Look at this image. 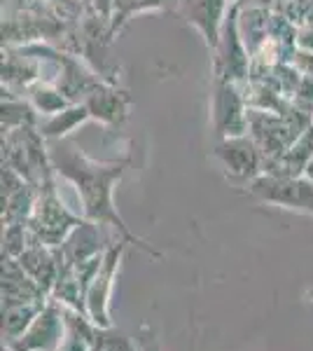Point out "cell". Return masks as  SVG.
Segmentation results:
<instances>
[{
  "instance_id": "cell-1",
  "label": "cell",
  "mask_w": 313,
  "mask_h": 351,
  "mask_svg": "<svg viewBox=\"0 0 313 351\" xmlns=\"http://www.w3.org/2000/svg\"><path fill=\"white\" fill-rule=\"evenodd\" d=\"M47 152H49V164L54 167V171L61 173L66 180H71L75 185L84 206V218L92 220L96 225H110L112 230L119 232V237L127 243H136L143 251L159 258L155 248H150L145 241H140L117 213L112 192H115L117 180L124 173V164L96 162L92 157L84 155L82 150H77L75 145L64 143V141H56L54 145H49Z\"/></svg>"
},
{
  "instance_id": "cell-2",
  "label": "cell",
  "mask_w": 313,
  "mask_h": 351,
  "mask_svg": "<svg viewBox=\"0 0 313 351\" xmlns=\"http://www.w3.org/2000/svg\"><path fill=\"white\" fill-rule=\"evenodd\" d=\"M42 185L45 188L38 195V202H36V206H33V213L26 225L33 239L42 241L45 246L59 248L61 243L68 239V234H71L82 220L77 216H73L64 204H61L49 180Z\"/></svg>"
},
{
  "instance_id": "cell-3",
  "label": "cell",
  "mask_w": 313,
  "mask_h": 351,
  "mask_svg": "<svg viewBox=\"0 0 313 351\" xmlns=\"http://www.w3.org/2000/svg\"><path fill=\"white\" fill-rule=\"evenodd\" d=\"M250 195L281 208L313 213V180L301 176H258L250 180Z\"/></svg>"
},
{
  "instance_id": "cell-4",
  "label": "cell",
  "mask_w": 313,
  "mask_h": 351,
  "mask_svg": "<svg viewBox=\"0 0 313 351\" xmlns=\"http://www.w3.org/2000/svg\"><path fill=\"white\" fill-rule=\"evenodd\" d=\"M122 253H124L122 243L108 248L99 274L94 276V281L89 284L87 293H84V304H87L89 321H92L96 328H101V330H108V328L112 326V321H110V295H112V286H115V274L119 269Z\"/></svg>"
},
{
  "instance_id": "cell-5",
  "label": "cell",
  "mask_w": 313,
  "mask_h": 351,
  "mask_svg": "<svg viewBox=\"0 0 313 351\" xmlns=\"http://www.w3.org/2000/svg\"><path fill=\"white\" fill-rule=\"evenodd\" d=\"M66 337L64 307L59 302L45 304L31 328L14 342H8V351H59Z\"/></svg>"
},
{
  "instance_id": "cell-6",
  "label": "cell",
  "mask_w": 313,
  "mask_h": 351,
  "mask_svg": "<svg viewBox=\"0 0 313 351\" xmlns=\"http://www.w3.org/2000/svg\"><path fill=\"white\" fill-rule=\"evenodd\" d=\"M215 157L220 160L227 176L238 180H255L262 167V148L248 136H234L225 138L215 148Z\"/></svg>"
},
{
  "instance_id": "cell-7",
  "label": "cell",
  "mask_w": 313,
  "mask_h": 351,
  "mask_svg": "<svg viewBox=\"0 0 313 351\" xmlns=\"http://www.w3.org/2000/svg\"><path fill=\"white\" fill-rule=\"evenodd\" d=\"M215 49L220 52L218 59H215L220 80L234 82L248 75V47H246V43H243L241 31H238L236 12H231V16H227L220 43Z\"/></svg>"
},
{
  "instance_id": "cell-8",
  "label": "cell",
  "mask_w": 313,
  "mask_h": 351,
  "mask_svg": "<svg viewBox=\"0 0 313 351\" xmlns=\"http://www.w3.org/2000/svg\"><path fill=\"white\" fill-rule=\"evenodd\" d=\"M213 124L225 138L246 136L248 115L243 112V99L234 82L220 80L213 96Z\"/></svg>"
},
{
  "instance_id": "cell-9",
  "label": "cell",
  "mask_w": 313,
  "mask_h": 351,
  "mask_svg": "<svg viewBox=\"0 0 313 351\" xmlns=\"http://www.w3.org/2000/svg\"><path fill=\"white\" fill-rule=\"evenodd\" d=\"M227 5H231L229 0H183L178 12L185 16L187 24L199 28L208 47L215 49L225 28Z\"/></svg>"
},
{
  "instance_id": "cell-10",
  "label": "cell",
  "mask_w": 313,
  "mask_h": 351,
  "mask_svg": "<svg viewBox=\"0 0 313 351\" xmlns=\"http://www.w3.org/2000/svg\"><path fill=\"white\" fill-rule=\"evenodd\" d=\"M16 260H19V265L26 269V274L31 276L47 295H52V288L56 284V279H59V269H61L59 251L52 246H45L42 241L33 239V243H28L26 251Z\"/></svg>"
},
{
  "instance_id": "cell-11",
  "label": "cell",
  "mask_w": 313,
  "mask_h": 351,
  "mask_svg": "<svg viewBox=\"0 0 313 351\" xmlns=\"http://www.w3.org/2000/svg\"><path fill=\"white\" fill-rule=\"evenodd\" d=\"M45 298H47V293L26 274L19 260H3V309L12 307V304L45 302Z\"/></svg>"
},
{
  "instance_id": "cell-12",
  "label": "cell",
  "mask_w": 313,
  "mask_h": 351,
  "mask_svg": "<svg viewBox=\"0 0 313 351\" xmlns=\"http://www.w3.org/2000/svg\"><path fill=\"white\" fill-rule=\"evenodd\" d=\"M99 225L92 220H84L79 223L75 230L68 234V239L59 246V256L68 265V267H75V265L84 263V260L94 258L101 253L99 248Z\"/></svg>"
},
{
  "instance_id": "cell-13",
  "label": "cell",
  "mask_w": 313,
  "mask_h": 351,
  "mask_svg": "<svg viewBox=\"0 0 313 351\" xmlns=\"http://www.w3.org/2000/svg\"><path fill=\"white\" fill-rule=\"evenodd\" d=\"M82 104L89 108V115L105 124H117L129 115V96L105 84H99Z\"/></svg>"
},
{
  "instance_id": "cell-14",
  "label": "cell",
  "mask_w": 313,
  "mask_h": 351,
  "mask_svg": "<svg viewBox=\"0 0 313 351\" xmlns=\"http://www.w3.org/2000/svg\"><path fill=\"white\" fill-rule=\"evenodd\" d=\"M47 302H26V304H12L3 309V335L8 342L19 339L31 328L36 316L45 309Z\"/></svg>"
},
{
  "instance_id": "cell-15",
  "label": "cell",
  "mask_w": 313,
  "mask_h": 351,
  "mask_svg": "<svg viewBox=\"0 0 313 351\" xmlns=\"http://www.w3.org/2000/svg\"><path fill=\"white\" fill-rule=\"evenodd\" d=\"M89 108L84 104L79 106H68L66 110L56 112V115H49L47 124H45L42 129H40V134L45 136V138H52V141H61L66 134H71L73 129L79 127L82 122L89 120Z\"/></svg>"
},
{
  "instance_id": "cell-16",
  "label": "cell",
  "mask_w": 313,
  "mask_h": 351,
  "mask_svg": "<svg viewBox=\"0 0 313 351\" xmlns=\"http://www.w3.org/2000/svg\"><path fill=\"white\" fill-rule=\"evenodd\" d=\"M31 104L42 115H56V112L66 110L71 101L66 99L61 89H49L45 84H38V87L31 89Z\"/></svg>"
},
{
  "instance_id": "cell-17",
  "label": "cell",
  "mask_w": 313,
  "mask_h": 351,
  "mask_svg": "<svg viewBox=\"0 0 313 351\" xmlns=\"http://www.w3.org/2000/svg\"><path fill=\"white\" fill-rule=\"evenodd\" d=\"M164 0H115L112 3V21H110V36L117 33L119 28L129 21V16L134 12H143V10H155L162 8Z\"/></svg>"
},
{
  "instance_id": "cell-18",
  "label": "cell",
  "mask_w": 313,
  "mask_h": 351,
  "mask_svg": "<svg viewBox=\"0 0 313 351\" xmlns=\"http://www.w3.org/2000/svg\"><path fill=\"white\" fill-rule=\"evenodd\" d=\"M3 248L8 253V258H19L26 251V223H10L5 228V239Z\"/></svg>"
},
{
  "instance_id": "cell-19",
  "label": "cell",
  "mask_w": 313,
  "mask_h": 351,
  "mask_svg": "<svg viewBox=\"0 0 313 351\" xmlns=\"http://www.w3.org/2000/svg\"><path fill=\"white\" fill-rule=\"evenodd\" d=\"M52 5H59L61 10H77V0H47Z\"/></svg>"
},
{
  "instance_id": "cell-20",
  "label": "cell",
  "mask_w": 313,
  "mask_h": 351,
  "mask_svg": "<svg viewBox=\"0 0 313 351\" xmlns=\"http://www.w3.org/2000/svg\"><path fill=\"white\" fill-rule=\"evenodd\" d=\"M306 178L313 180V160L309 162V167H306Z\"/></svg>"
},
{
  "instance_id": "cell-21",
  "label": "cell",
  "mask_w": 313,
  "mask_h": 351,
  "mask_svg": "<svg viewBox=\"0 0 313 351\" xmlns=\"http://www.w3.org/2000/svg\"><path fill=\"white\" fill-rule=\"evenodd\" d=\"M229 3H231V5H234V3H236V0H229Z\"/></svg>"
}]
</instances>
